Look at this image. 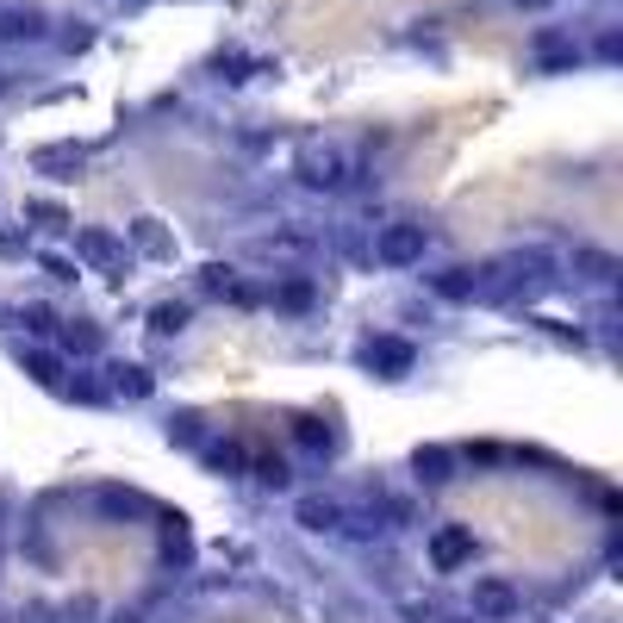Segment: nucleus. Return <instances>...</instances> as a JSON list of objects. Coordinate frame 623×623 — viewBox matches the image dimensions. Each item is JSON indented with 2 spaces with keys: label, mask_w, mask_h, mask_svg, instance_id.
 I'll list each match as a JSON object with an SVG mask.
<instances>
[{
  "label": "nucleus",
  "mask_w": 623,
  "mask_h": 623,
  "mask_svg": "<svg viewBox=\"0 0 623 623\" xmlns=\"http://www.w3.org/2000/svg\"><path fill=\"white\" fill-rule=\"evenodd\" d=\"M473 530L468 523H443V530H437V536H430V568L437 573H455V568H468L473 561Z\"/></svg>",
  "instance_id": "f257e3e1"
},
{
  "label": "nucleus",
  "mask_w": 623,
  "mask_h": 623,
  "mask_svg": "<svg viewBox=\"0 0 623 623\" xmlns=\"http://www.w3.org/2000/svg\"><path fill=\"white\" fill-rule=\"evenodd\" d=\"M424 244H430V237H424V224H387V231H380V262H387V269L424 262Z\"/></svg>",
  "instance_id": "f03ea898"
},
{
  "label": "nucleus",
  "mask_w": 623,
  "mask_h": 623,
  "mask_svg": "<svg viewBox=\"0 0 623 623\" xmlns=\"http://www.w3.org/2000/svg\"><path fill=\"white\" fill-rule=\"evenodd\" d=\"M299 181H306V187H343L349 156L343 150H306V156H299Z\"/></svg>",
  "instance_id": "7ed1b4c3"
},
{
  "label": "nucleus",
  "mask_w": 623,
  "mask_h": 623,
  "mask_svg": "<svg viewBox=\"0 0 623 623\" xmlns=\"http://www.w3.org/2000/svg\"><path fill=\"white\" fill-rule=\"evenodd\" d=\"M473 618H518V593L511 580H473Z\"/></svg>",
  "instance_id": "20e7f679"
},
{
  "label": "nucleus",
  "mask_w": 623,
  "mask_h": 623,
  "mask_svg": "<svg viewBox=\"0 0 623 623\" xmlns=\"http://www.w3.org/2000/svg\"><path fill=\"white\" fill-rule=\"evenodd\" d=\"M368 362H374V368L405 374L412 362H418V349H412V343H399V337H374V343H368Z\"/></svg>",
  "instance_id": "39448f33"
},
{
  "label": "nucleus",
  "mask_w": 623,
  "mask_h": 623,
  "mask_svg": "<svg viewBox=\"0 0 623 623\" xmlns=\"http://www.w3.org/2000/svg\"><path fill=\"white\" fill-rule=\"evenodd\" d=\"M337 518H343V511H337L330 498H306V505H299V523H306V530H337Z\"/></svg>",
  "instance_id": "423d86ee"
},
{
  "label": "nucleus",
  "mask_w": 623,
  "mask_h": 623,
  "mask_svg": "<svg viewBox=\"0 0 623 623\" xmlns=\"http://www.w3.org/2000/svg\"><path fill=\"white\" fill-rule=\"evenodd\" d=\"M418 473L430 480V486H443L449 480V449H418Z\"/></svg>",
  "instance_id": "0eeeda50"
},
{
  "label": "nucleus",
  "mask_w": 623,
  "mask_h": 623,
  "mask_svg": "<svg viewBox=\"0 0 623 623\" xmlns=\"http://www.w3.org/2000/svg\"><path fill=\"white\" fill-rule=\"evenodd\" d=\"M156 330H181V324H187V306H156Z\"/></svg>",
  "instance_id": "6e6552de"
},
{
  "label": "nucleus",
  "mask_w": 623,
  "mask_h": 623,
  "mask_svg": "<svg viewBox=\"0 0 623 623\" xmlns=\"http://www.w3.org/2000/svg\"><path fill=\"white\" fill-rule=\"evenodd\" d=\"M0 31H7V38H31V31H38V20H31V13H7V25H0Z\"/></svg>",
  "instance_id": "1a4fd4ad"
},
{
  "label": "nucleus",
  "mask_w": 623,
  "mask_h": 623,
  "mask_svg": "<svg viewBox=\"0 0 623 623\" xmlns=\"http://www.w3.org/2000/svg\"><path fill=\"white\" fill-rule=\"evenodd\" d=\"M256 480L262 486H287V462H256Z\"/></svg>",
  "instance_id": "9d476101"
},
{
  "label": "nucleus",
  "mask_w": 623,
  "mask_h": 623,
  "mask_svg": "<svg viewBox=\"0 0 623 623\" xmlns=\"http://www.w3.org/2000/svg\"><path fill=\"white\" fill-rule=\"evenodd\" d=\"M119 387L144 399V393H150V374H144V368H119Z\"/></svg>",
  "instance_id": "9b49d317"
},
{
  "label": "nucleus",
  "mask_w": 623,
  "mask_h": 623,
  "mask_svg": "<svg viewBox=\"0 0 623 623\" xmlns=\"http://www.w3.org/2000/svg\"><path fill=\"white\" fill-rule=\"evenodd\" d=\"M212 468H244V449H237V443L212 449Z\"/></svg>",
  "instance_id": "f8f14e48"
},
{
  "label": "nucleus",
  "mask_w": 623,
  "mask_h": 623,
  "mask_svg": "<svg viewBox=\"0 0 623 623\" xmlns=\"http://www.w3.org/2000/svg\"><path fill=\"white\" fill-rule=\"evenodd\" d=\"M81 249H88V256L100 262V256H113V237H100V231H88V237H81Z\"/></svg>",
  "instance_id": "ddd939ff"
},
{
  "label": "nucleus",
  "mask_w": 623,
  "mask_h": 623,
  "mask_svg": "<svg viewBox=\"0 0 623 623\" xmlns=\"http://www.w3.org/2000/svg\"><path fill=\"white\" fill-rule=\"evenodd\" d=\"M299 443H312V449L324 443V430H319V418H299Z\"/></svg>",
  "instance_id": "4468645a"
},
{
  "label": "nucleus",
  "mask_w": 623,
  "mask_h": 623,
  "mask_svg": "<svg viewBox=\"0 0 623 623\" xmlns=\"http://www.w3.org/2000/svg\"><path fill=\"white\" fill-rule=\"evenodd\" d=\"M523 7H543V0H523Z\"/></svg>",
  "instance_id": "2eb2a0df"
},
{
  "label": "nucleus",
  "mask_w": 623,
  "mask_h": 623,
  "mask_svg": "<svg viewBox=\"0 0 623 623\" xmlns=\"http://www.w3.org/2000/svg\"><path fill=\"white\" fill-rule=\"evenodd\" d=\"M119 623H138V618H119Z\"/></svg>",
  "instance_id": "dca6fc26"
}]
</instances>
